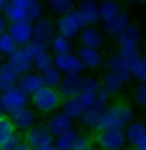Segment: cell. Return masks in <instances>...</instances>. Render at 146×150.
I'll use <instances>...</instances> for the list:
<instances>
[{"mask_svg":"<svg viewBox=\"0 0 146 150\" xmlns=\"http://www.w3.org/2000/svg\"><path fill=\"white\" fill-rule=\"evenodd\" d=\"M1 117H4V112H3V109L0 108V118H1Z\"/></svg>","mask_w":146,"mask_h":150,"instance_id":"c3c4849f","label":"cell"},{"mask_svg":"<svg viewBox=\"0 0 146 150\" xmlns=\"http://www.w3.org/2000/svg\"><path fill=\"white\" fill-rule=\"evenodd\" d=\"M136 1H138V3H146V0H136Z\"/></svg>","mask_w":146,"mask_h":150,"instance_id":"681fc988","label":"cell"},{"mask_svg":"<svg viewBox=\"0 0 146 150\" xmlns=\"http://www.w3.org/2000/svg\"><path fill=\"white\" fill-rule=\"evenodd\" d=\"M14 150H32V149H31V148H30V146H28V145H27V144H26V142H23V141H22V142H21V144H19L18 146H17V148H16Z\"/></svg>","mask_w":146,"mask_h":150,"instance_id":"7bdbcfd3","label":"cell"},{"mask_svg":"<svg viewBox=\"0 0 146 150\" xmlns=\"http://www.w3.org/2000/svg\"><path fill=\"white\" fill-rule=\"evenodd\" d=\"M115 37L119 46H136L141 41L142 32L140 26L135 23H128Z\"/></svg>","mask_w":146,"mask_h":150,"instance_id":"e0dca14e","label":"cell"},{"mask_svg":"<svg viewBox=\"0 0 146 150\" xmlns=\"http://www.w3.org/2000/svg\"><path fill=\"white\" fill-rule=\"evenodd\" d=\"M77 57L81 59V62L83 63L85 67L91 68V69H95V68L100 67L101 62H103L100 53L97 52V50L90 49V47H85V46L78 49Z\"/></svg>","mask_w":146,"mask_h":150,"instance_id":"484cf974","label":"cell"},{"mask_svg":"<svg viewBox=\"0 0 146 150\" xmlns=\"http://www.w3.org/2000/svg\"><path fill=\"white\" fill-rule=\"evenodd\" d=\"M55 36V25L49 18H39L32 23V40L49 45L53 37Z\"/></svg>","mask_w":146,"mask_h":150,"instance_id":"30bf717a","label":"cell"},{"mask_svg":"<svg viewBox=\"0 0 146 150\" xmlns=\"http://www.w3.org/2000/svg\"><path fill=\"white\" fill-rule=\"evenodd\" d=\"M8 3H9V0H0V14L4 13L6 5H8Z\"/></svg>","mask_w":146,"mask_h":150,"instance_id":"ee69618b","label":"cell"},{"mask_svg":"<svg viewBox=\"0 0 146 150\" xmlns=\"http://www.w3.org/2000/svg\"><path fill=\"white\" fill-rule=\"evenodd\" d=\"M28 101L30 95H27L17 85L4 93H0V108L3 109L4 114L11 115L18 109L27 107Z\"/></svg>","mask_w":146,"mask_h":150,"instance_id":"5b68a950","label":"cell"},{"mask_svg":"<svg viewBox=\"0 0 146 150\" xmlns=\"http://www.w3.org/2000/svg\"><path fill=\"white\" fill-rule=\"evenodd\" d=\"M130 23V14L126 12H121L115 18L110 19L108 22H103L101 27L103 31L109 36H117L126 26Z\"/></svg>","mask_w":146,"mask_h":150,"instance_id":"603a6c76","label":"cell"},{"mask_svg":"<svg viewBox=\"0 0 146 150\" xmlns=\"http://www.w3.org/2000/svg\"><path fill=\"white\" fill-rule=\"evenodd\" d=\"M135 149H136V150H146V139H145L142 142H140V144L136 146Z\"/></svg>","mask_w":146,"mask_h":150,"instance_id":"f6af8a7d","label":"cell"},{"mask_svg":"<svg viewBox=\"0 0 146 150\" xmlns=\"http://www.w3.org/2000/svg\"><path fill=\"white\" fill-rule=\"evenodd\" d=\"M135 103L140 107H146V82H140L135 88Z\"/></svg>","mask_w":146,"mask_h":150,"instance_id":"ab89813d","label":"cell"},{"mask_svg":"<svg viewBox=\"0 0 146 150\" xmlns=\"http://www.w3.org/2000/svg\"><path fill=\"white\" fill-rule=\"evenodd\" d=\"M90 150H103V149H100L99 146H94V145H92V146H91V149H90Z\"/></svg>","mask_w":146,"mask_h":150,"instance_id":"7dc6e473","label":"cell"},{"mask_svg":"<svg viewBox=\"0 0 146 150\" xmlns=\"http://www.w3.org/2000/svg\"><path fill=\"white\" fill-rule=\"evenodd\" d=\"M126 140L131 146L136 148L146 139V123L140 121H132L124 127Z\"/></svg>","mask_w":146,"mask_h":150,"instance_id":"d6986e66","label":"cell"},{"mask_svg":"<svg viewBox=\"0 0 146 150\" xmlns=\"http://www.w3.org/2000/svg\"><path fill=\"white\" fill-rule=\"evenodd\" d=\"M32 105L39 112L44 114H49L55 112L62 104V96L56 88L42 86L40 90H37L35 94L31 95Z\"/></svg>","mask_w":146,"mask_h":150,"instance_id":"3957f363","label":"cell"},{"mask_svg":"<svg viewBox=\"0 0 146 150\" xmlns=\"http://www.w3.org/2000/svg\"><path fill=\"white\" fill-rule=\"evenodd\" d=\"M17 86L25 91L27 95H32L45 85H44L41 74L27 72L25 74H19L17 80Z\"/></svg>","mask_w":146,"mask_h":150,"instance_id":"ac0fdd59","label":"cell"},{"mask_svg":"<svg viewBox=\"0 0 146 150\" xmlns=\"http://www.w3.org/2000/svg\"><path fill=\"white\" fill-rule=\"evenodd\" d=\"M16 47L17 45L8 32L0 33V54L1 55H9L11 53L14 52Z\"/></svg>","mask_w":146,"mask_h":150,"instance_id":"d590c367","label":"cell"},{"mask_svg":"<svg viewBox=\"0 0 146 150\" xmlns=\"http://www.w3.org/2000/svg\"><path fill=\"white\" fill-rule=\"evenodd\" d=\"M22 142V137L18 132H13L8 139L0 145V150H14Z\"/></svg>","mask_w":146,"mask_h":150,"instance_id":"f35d334b","label":"cell"},{"mask_svg":"<svg viewBox=\"0 0 146 150\" xmlns=\"http://www.w3.org/2000/svg\"><path fill=\"white\" fill-rule=\"evenodd\" d=\"M133 117L135 113L131 107L126 104H115L104 109L94 128L99 132L108 129H124L126 126L133 121Z\"/></svg>","mask_w":146,"mask_h":150,"instance_id":"7a4b0ae2","label":"cell"},{"mask_svg":"<svg viewBox=\"0 0 146 150\" xmlns=\"http://www.w3.org/2000/svg\"><path fill=\"white\" fill-rule=\"evenodd\" d=\"M80 14L82 16L83 21L86 22L87 26L94 25L100 19L99 17V5L95 0H82L78 4Z\"/></svg>","mask_w":146,"mask_h":150,"instance_id":"7402d4cb","label":"cell"},{"mask_svg":"<svg viewBox=\"0 0 146 150\" xmlns=\"http://www.w3.org/2000/svg\"><path fill=\"white\" fill-rule=\"evenodd\" d=\"M46 127L50 131V134L55 137V136L66 132L67 129L72 128L73 121L68 117V115L64 114L63 112H56V113H54L51 117H50L49 121H47Z\"/></svg>","mask_w":146,"mask_h":150,"instance_id":"ffe728a7","label":"cell"},{"mask_svg":"<svg viewBox=\"0 0 146 150\" xmlns=\"http://www.w3.org/2000/svg\"><path fill=\"white\" fill-rule=\"evenodd\" d=\"M95 1H96V0H95ZM100 1H104V0H100Z\"/></svg>","mask_w":146,"mask_h":150,"instance_id":"f5cc1de1","label":"cell"},{"mask_svg":"<svg viewBox=\"0 0 146 150\" xmlns=\"http://www.w3.org/2000/svg\"><path fill=\"white\" fill-rule=\"evenodd\" d=\"M100 90H101V85L97 81V78H95L92 76L83 77L82 87H81L80 94L77 95L80 101L82 103L83 108H87L89 105L94 103V100L96 99Z\"/></svg>","mask_w":146,"mask_h":150,"instance_id":"4fadbf2b","label":"cell"},{"mask_svg":"<svg viewBox=\"0 0 146 150\" xmlns=\"http://www.w3.org/2000/svg\"><path fill=\"white\" fill-rule=\"evenodd\" d=\"M91 146H92V140L89 136L78 135V137L76 139L71 150H90Z\"/></svg>","mask_w":146,"mask_h":150,"instance_id":"60d3db41","label":"cell"},{"mask_svg":"<svg viewBox=\"0 0 146 150\" xmlns=\"http://www.w3.org/2000/svg\"><path fill=\"white\" fill-rule=\"evenodd\" d=\"M83 77L81 74H63L62 81L59 83V94L60 96L67 99L77 96L82 87Z\"/></svg>","mask_w":146,"mask_h":150,"instance_id":"9a60e30c","label":"cell"},{"mask_svg":"<svg viewBox=\"0 0 146 150\" xmlns=\"http://www.w3.org/2000/svg\"><path fill=\"white\" fill-rule=\"evenodd\" d=\"M0 60H1V54H0Z\"/></svg>","mask_w":146,"mask_h":150,"instance_id":"816d5d0a","label":"cell"},{"mask_svg":"<svg viewBox=\"0 0 146 150\" xmlns=\"http://www.w3.org/2000/svg\"><path fill=\"white\" fill-rule=\"evenodd\" d=\"M11 121L16 129L26 132L27 129H30L32 126L36 125L37 115L31 108L25 107V108H21V109H18V110H16L14 113H12Z\"/></svg>","mask_w":146,"mask_h":150,"instance_id":"5bb4252c","label":"cell"},{"mask_svg":"<svg viewBox=\"0 0 146 150\" xmlns=\"http://www.w3.org/2000/svg\"><path fill=\"white\" fill-rule=\"evenodd\" d=\"M87 25L83 21L82 16L77 9H73L72 12L63 14L56 19V28L59 35H62L67 39H73L81 32V30L85 28Z\"/></svg>","mask_w":146,"mask_h":150,"instance_id":"277c9868","label":"cell"},{"mask_svg":"<svg viewBox=\"0 0 146 150\" xmlns=\"http://www.w3.org/2000/svg\"><path fill=\"white\" fill-rule=\"evenodd\" d=\"M33 150H55L54 145H46V146H41V148H37V149H33Z\"/></svg>","mask_w":146,"mask_h":150,"instance_id":"bcb514c9","label":"cell"},{"mask_svg":"<svg viewBox=\"0 0 146 150\" xmlns=\"http://www.w3.org/2000/svg\"><path fill=\"white\" fill-rule=\"evenodd\" d=\"M42 4L39 0H9L4 17L11 23H33L42 16Z\"/></svg>","mask_w":146,"mask_h":150,"instance_id":"6da1fadb","label":"cell"},{"mask_svg":"<svg viewBox=\"0 0 146 150\" xmlns=\"http://www.w3.org/2000/svg\"><path fill=\"white\" fill-rule=\"evenodd\" d=\"M108 100H109V94L104 88H101L96 99L94 100V103L89 105L87 108H85V110L82 112L78 121L86 127L94 128L95 125L97 123V119L100 118L101 113L104 112V109L108 107Z\"/></svg>","mask_w":146,"mask_h":150,"instance_id":"8992f818","label":"cell"},{"mask_svg":"<svg viewBox=\"0 0 146 150\" xmlns=\"http://www.w3.org/2000/svg\"><path fill=\"white\" fill-rule=\"evenodd\" d=\"M53 66V57L50 55L49 53H44L42 55L37 57L36 59L32 60V67L35 68L36 71H39L40 73L44 72V71L46 69V68L51 67Z\"/></svg>","mask_w":146,"mask_h":150,"instance_id":"74e56055","label":"cell"},{"mask_svg":"<svg viewBox=\"0 0 146 150\" xmlns=\"http://www.w3.org/2000/svg\"><path fill=\"white\" fill-rule=\"evenodd\" d=\"M117 54L119 55L121 59H123L127 64H131L136 58H138L141 55L138 45H136V46H119Z\"/></svg>","mask_w":146,"mask_h":150,"instance_id":"d6a6232c","label":"cell"},{"mask_svg":"<svg viewBox=\"0 0 146 150\" xmlns=\"http://www.w3.org/2000/svg\"><path fill=\"white\" fill-rule=\"evenodd\" d=\"M62 110L66 115H68L71 119H78L82 114V112L85 110L82 103L80 101L78 96H72V98H67L64 99V101L62 104Z\"/></svg>","mask_w":146,"mask_h":150,"instance_id":"83f0119b","label":"cell"},{"mask_svg":"<svg viewBox=\"0 0 146 150\" xmlns=\"http://www.w3.org/2000/svg\"><path fill=\"white\" fill-rule=\"evenodd\" d=\"M25 142L33 150L41 146L51 145L54 142V136L50 134L46 125H35L26 131Z\"/></svg>","mask_w":146,"mask_h":150,"instance_id":"ba28073f","label":"cell"},{"mask_svg":"<svg viewBox=\"0 0 146 150\" xmlns=\"http://www.w3.org/2000/svg\"><path fill=\"white\" fill-rule=\"evenodd\" d=\"M49 45L51 47V52L54 53V55L72 53V42H71V40L59 35V33L53 37V40L50 41Z\"/></svg>","mask_w":146,"mask_h":150,"instance_id":"f546056e","label":"cell"},{"mask_svg":"<svg viewBox=\"0 0 146 150\" xmlns=\"http://www.w3.org/2000/svg\"><path fill=\"white\" fill-rule=\"evenodd\" d=\"M132 77L140 82H146V55H140L130 64Z\"/></svg>","mask_w":146,"mask_h":150,"instance_id":"1f68e13d","label":"cell"},{"mask_svg":"<svg viewBox=\"0 0 146 150\" xmlns=\"http://www.w3.org/2000/svg\"><path fill=\"white\" fill-rule=\"evenodd\" d=\"M13 132H16V128L12 123L11 118L5 117V115L0 118V145L8 139Z\"/></svg>","mask_w":146,"mask_h":150,"instance_id":"8d00e7d4","label":"cell"},{"mask_svg":"<svg viewBox=\"0 0 146 150\" xmlns=\"http://www.w3.org/2000/svg\"><path fill=\"white\" fill-rule=\"evenodd\" d=\"M23 49H25V52L27 53V55H28L31 59H36L37 57L42 55L44 53L47 52V46L44 45L41 42H37V41H33L31 40L28 44H27L26 46H23Z\"/></svg>","mask_w":146,"mask_h":150,"instance_id":"e575fe53","label":"cell"},{"mask_svg":"<svg viewBox=\"0 0 146 150\" xmlns=\"http://www.w3.org/2000/svg\"><path fill=\"white\" fill-rule=\"evenodd\" d=\"M144 46H145V52H146V39H145V44H144Z\"/></svg>","mask_w":146,"mask_h":150,"instance_id":"f907efd6","label":"cell"},{"mask_svg":"<svg viewBox=\"0 0 146 150\" xmlns=\"http://www.w3.org/2000/svg\"><path fill=\"white\" fill-rule=\"evenodd\" d=\"M80 132L77 128H69L67 129L66 132H63V134L58 135L54 137V148L55 150H71L72 148V145L74 144V141H76V139L78 137Z\"/></svg>","mask_w":146,"mask_h":150,"instance_id":"d4e9b609","label":"cell"},{"mask_svg":"<svg viewBox=\"0 0 146 150\" xmlns=\"http://www.w3.org/2000/svg\"><path fill=\"white\" fill-rule=\"evenodd\" d=\"M122 12V6L115 0H104L99 4V17L101 22H108L115 18Z\"/></svg>","mask_w":146,"mask_h":150,"instance_id":"4316f807","label":"cell"},{"mask_svg":"<svg viewBox=\"0 0 146 150\" xmlns=\"http://www.w3.org/2000/svg\"><path fill=\"white\" fill-rule=\"evenodd\" d=\"M80 40L82 46L95 49V50H99L101 45H103V36H101V33L96 28L90 26H86L85 28L81 30Z\"/></svg>","mask_w":146,"mask_h":150,"instance_id":"44dd1931","label":"cell"},{"mask_svg":"<svg viewBox=\"0 0 146 150\" xmlns=\"http://www.w3.org/2000/svg\"><path fill=\"white\" fill-rule=\"evenodd\" d=\"M8 33L11 35L17 47H23L32 40V23L17 22L8 26Z\"/></svg>","mask_w":146,"mask_h":150,"instance_id":"7c38bea8","label":"cell"},{"mask_svg":"<svg viewBox=\"0 0 146 150\" xmlns=\"http://www.w3.org/2000/svg\"><path fill=\"white\" fill-rule=\"evenodd\" d=\"M8 21H6V18L3 14H0V33L3 32H6V30H8Z\"/></svg>","mask_w":146,"mask_h":150,"instance_id":"b9f144b4","label":"cell"},{"mask_svg":"<svg viewBox=\"0 0 146 150\" xmlns=\"http://www.w3.org/2000/svg\"><path fill=\"white\" fill-rule=\"evenodd\" d=\"M18 77L19 74L9 66L8 62L0 63V93H4L16 86Z\"/></svg>","mask_w":146,"mask_h":150,"instance_id":"cb8c5ba5","label":"cell"},{"mask_svg":"<svg viewBox=\"0 0 146 150\" xmlns=\"http://www.w3.org/2000/svg\"><path fill=\"white\" fill-rule=\"evenodd\" d=\"M40 74H41V77H42L44 85L47 86V87H53V88L59 86L60 81H62V77H63L62 72L54 66L46 68V69L44 71V72H41Z\"/></svg>","mask_w":146,"mask_h":150,"instance_id":"4dcf8cb0","label":"cell"},{"mask_svg":"<svg viewBox=\"0 0 146 150\" xmlns=\"http://www.w3.org/2000/svg\"><path fill=\"white\" fill-rule=\"evenodd\" d=\"M8 63L18 74H25L32 68V59L27 55L23 47H16V50L8 55Z\"/></svg>","mask_w":146,"mask_h":150,"instance_id":"2e32d148","label":"cell"},{"mask_svg":"<svg viewBox=\"0 0 146 150\" xmlns=\"http://www.w3.org/2000/svg\"><path fill=\"white\" fill-rule=\"evenodd\" d=\"M53 66L56 67L62 74H82L85 66L77 54L67 53L53 57Z\"/></svg>","mask_w":146,"mask_h":150,"instance_id":"9c48e42d","label":"cell"},{"mask_svg":"<svg viewBox=\"0 0 146 150\" xmlns=\"http://www.w3.org/2000/svg\"><path fill=\"white\" fill-rule=\"evenodd\" d=\"M101 88H104L108 94H115L123 87V81L121 80L118 76H115L111 72H107L104 73L103 80H101Z\"/></svg>","mask_w":146,"mask_h":150,"instance_id":"f1b7e54d","label":"cell"},{"mask_svg":"<svg viewBox=\"0 0 146 150\" xmlns=\"http://www.w3.org/2000/svg\"><path fill=\"white\" fill-rule=\"evenodd\" d=\"M50 8L56 14H67L73 11V0H49Z\"/></svg>","mask_w":146,"mask_h":150,"instance_id":"836d02e7","label":"cell"},{"mask_svg":"<svg viewBox=\"0 0 146 150\" xmlns=\"http://www.w3.org/2000/svg\"><path fill=\"white\" fill-rule=\"evenodd\" d=\"M96 142L97 146L103 150H123L127 144L124 129L100 131L96 135Z\"/></svg>","mask_w":146,"mask_h":150,"instance_id":"52a82bcc","label":"cell"},{"mask_svg":"<svg viewBox=\"0 0 146 150\" xmlns=\"http://www.w3.org/2000/svg\"><path fill=\"white\" fill-rule=\"evenodd\" d=\"M105 66L108 68V72H111L115 76H118L123 81V83H130L133 78L130 69V64H127L123 59H121L117 53L108 55Z\"/></svg>","mask_w":146,"mask_h":150,"instance_id":"8fae6325","label":"cell"}]
</instances>
